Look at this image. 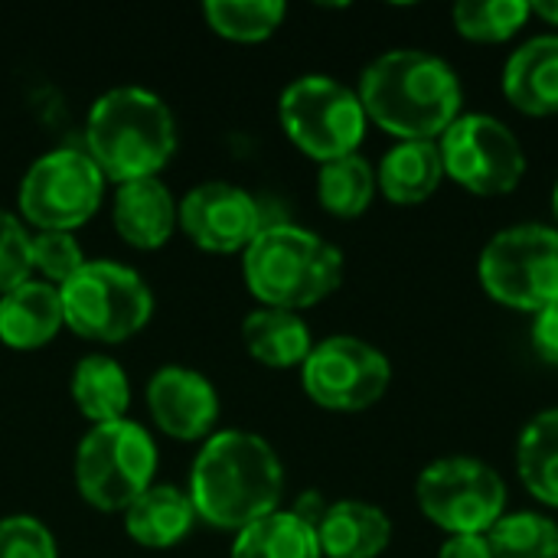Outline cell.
I'll return each mask as SVG.
<instances>
[{"mask_svg": "<svg viewBox=\"0 0 558 558\" xmlns=\"http://www.w3.org/2000/svg\"><path fill=\"white\" fill-rule=\"evenodd\" d=\"M186 494L203 523L242 533L255 520L281 510L284 464L255 432H216L193 461Z\"/></svg>", "mask_w": 558, "mask_h": 558, "instance_id": "6da1fadb", "label": "cell"}, {"mask_svg": "<svg viewBox=\"0 0 558 558\" xmlns=\"http://www.w3.org/2000/svg\"><path fill=\"white\" fill-rule=\"evenodd\" d=\"M373 124L399 141H438L464 108L458 72L425 49H389L373 59L356 88Z\"/></svg>", "mask_w": 558, "mask_h": 558, "instance_id": "7a4b0ae2", "label": "cell"}, {"mask_svg": "<svg viewBox=\"0 0 558 558\" xmlns=\"http://www.w3.org/2000/svg\"><path fill=\"white\" fill-rule=\"evenodd\" d=\"M85 154L105 180H114L118 186L150 180L177 154L173 111L150 88H111L95 98L85 118Z\"/></svg>", "mask_w": 558, "mask_h": 558, "instance_id": "3957f363", "label": "cell"}, {"mask_svg": "<svg viewBox=\"0 0 558 558\" xmlns=\"http://www.w3.org/2000/svg\"><path fill=\"white\" fill-rule=\"evenodd\" d=\"M242 278L262 307L298 314L340 288L343 252L311 229L275 222L242 252Z\"/></svg>", "mask_w": 558, "mask_h": 558, "instance_id": "277c9868", "label": "cell"}, {"mask_svg": "<svg viewBox=\"0 0 558 558\" xmlns=\"http://www.w3.org/2000/svg\"><path fill=\"white\" fill-rule=\"evenodd\" d=\"M65 327L92 343H124L141 333L154 314L147 281L118 262H85L62 288Z\"/></svg>", "mask_w": 558, "mask_h": 558, "instance_id": "5b68a950", "label": "cell"}, {"mask_svg": "<svg viewBox=\"0 0 558 558\" xmlns=\"http://www.w3.org/2000/svg\"><path fill=\"white\" fill-rule=\"evenodd\" d=\"M157 474V445L131 418L92 425L75 454V484L101 513H124Z\"/></svg>", "mask_w": 558, "mask_h": 558, "instance_id": "8992f818", "label": "cell"}, {"mask_svg": "<svg viewBox=\"0 0 558 558\" xmlns=\"http://www.w3.org/2000/svg\"><path fill=\"white\" fill-rule=\"evenodd\" d=\"M278 118L291 144L317 163L360 154L369 124L360 95L330 75L294 78L281 92Z\"/></svg>", "mask_w": 558, "mask_h": 558, "instance_id": "52a82bcc", "label": "cell"}, {"mask_svg": "<svg viewBox=\"0 0 558 558\" xmlns=\"http://www.w3.org/2000/svg\"><path fill=\"white\" fill-rule=\"evenodd\" d=\"M484 291L513 311L539 314L558 304V229L523 222L500 229L481 252Z\"/></svg>", "mask_w": 558, "mask_h": 558, "instance_id": "ba28073f", "label": "cell"}, {"mask_svg": "<svg viewBox=\"0 0 558 558\" xmlns=\"http://www.w3.org/2000/svg\"><path fill=\"white\" fill-rule=\"evenodd\" d=\"M418 507L448 536H487L507 513L504 477L477 458L432 461L415 484Z\"/></svg>", "mask_w": 558, "mask_h": 558, "instance_id": "9c48e42d", "label": "cell"}, {"mask_svg": "<svg viewBox=\"0 0 558 558\" xmlns=\"http://www.w3.org/2000/svg\"><path fill=\"white\" fill-rule=\"evenodd\" d=\"M105 196V173L85 150L59 147L43 154L20 180L16 206L39 232H75Z\"/></svg>", "mask_w": 558, "mask_h": 558, "instance_id": "30bf717a", "label": "cell"}, {"mask_svg": "<svg viewBox=\"0 0 558 558\" xmlns=\"http://www.w3.org/2000/svg\"><path fill=\"white\" fill-rule=\"evenodd\" d=\"M445 177L474 196H507L526 173L520 137L494 114H461L438 137Z\"/></svg>", "mask_w": 558, "mask_h": 558, "instance_id": "8fae6325", "label": "cell"}, {"mask_svg": "<svg viewBox=\"0 0 558 558\" xmlns=\"http://www.w3.org/2000/svg\"><path fill=\"white\" fill-rule=\"evenodd\" d=\"M304 392L330 412H363L376 405L389 383L392 366L383 350L360 337H327L314 343L311 356L301 366Z\"/></svg>", "mask_w": 558, "mask_h": 558, "instance_id": "7c38bea8", "label": "cell"}, {"mask_svg": "<svg viewBox=\"0 0 558 558\" xmlns=\"http://www.w3.org/2000/svg\"><path fill=\"white\" fill-rule=\"evenodd\" d=\"M177 216L186 239L213 255L245 252L265 229L258 199L226 180H206L193 186L183 196Z\"/></svg>", "mask_w": 558, "mask_h": 558, "instance_id": "4fadbf2b", "label": "cell"}, {"mask_svg": "<svg viewBox=\"0 0 558 558\" xmlns=\"http://www.w3.org/2000/svg\"><path fill=\"white\" fill-rule=\"evenodd\" d=\"M147 409L163 435L203 441L219 422V392L190 366H163L147 383Z\"/></svg>", "mask_w": 558, "mask_h": 558, "instance_id": "5bb4252c", "label": "cell"}, {"mask_svg": "<svg viewBox=\"0 0 558 558\" xmlns=\"http://www.w3.org/2000/svg\"><path fill=\"white\" fill-rule=\"evenodd\" d=\"M177 209L180 203L173 199L167 183L150 177V180H131L118 186L114 203H111V219H114L118 235L128 245L141 252H154L167 245L173 229L180 226Z\"/></svg>", "mask_w": 558, "mask_h": 558, "instance_id": "9a60e30c", "label": "cell"}, {"mask_svg": "<svg viewBox=\"0 0 558 558\" xmlns=\"http://www.w3.org/2000/svg\"><path fill=\"white\" fill-rule=\"evenodd\" d=\"M65 327L59 288L43 278H26L0 298V343L10 350H39Z\"/></svg>", "mask_w": 558, "mask_h": 558, "instance_id": "2e32d148", "label": "cell"}, {"mask_svg": "<svg viewBox=\"0 0 558 558\" xmlns=\"http://www.w3.org/2000/svg\"><path fill=\"white\" fill-rule=\"evenodd\" d=\"M507 101L530 118L558 114V36H533L504 65Z\"/></svg>", "mask_w": 558, "mask_h": 558, "instance_id": "e0dca14e", "label": "cell"}, {"mask_svg": "<svg viewBox=\"0 0 558 558\" xmlns=\"http://www.w3.org/2000/svg\"><path fill=\"white\" fill-rule=\"evenodd\" d=\"M320 556L379 558L392 543V520L363 500H337L317 526Z\"/></svg>", "mask_w": 558, "mask_h": 558, "instance_id": "ac0fdd59", "label": "cell"}, {"mask_svg": "<svg viewBox=\"0 0 558 558\" xmlns=\"http://www.w3.org/2000/svg\"><path fill=\"white\" fill-rule=\"evenodd\" d=\"M196 520L199 517L186 490L154 484L124 510V533L144 549H170L190 536Z\"/></svg>", "mask_w": 558, "mask_h": 558, "instance_id": "d6986e66", "label": "cell"}, {"mask_svg": "<svg viewBox=\"0 0 558 558\" xmlns=\"http://www.w3.org/2000/svg\"><path fill=\"white\" fill-rule=\"evenodd\" d=\"M445 163L438 141H399L379 163L376 186L396 206H418L438 193Z\"/></svg>", "mask_w": 558, "mask_h": 558, "instance_id": "ffe728a7", "label": "cell"}, {"mask_svg": "<svg viewBox=\"0 0 558 558\" xmlns=\"http://www.w3.org/2000/svg\"><path fill=\"white\" fill-rule=\"evenodd\" d=\"M242 340L248 356L268 369L304 366V360L314 350V337L304 317L278 307H255L242 320Z\"/></svg>", "mask_w": 558, "mask_h": 558, "instance_id": "44dd1931", "label": "cell"}, {"mask_svg": "<svg viewBox=\"0 0 558 558\" xmlns=\"http://www.w3.org/2000/svg\"><path fill=\"white\" fill-rule=\"evenodd\" d=\"M72 402L92 425L121 422L131 405V383L111 356H85L72 369Z\"/></svg>", "mask_w": 558, "mask_h": 558, "instance_id": "7402d4cb", "label": "cell"}, {"mask_svg": "<svg viewBox=\"0 0 558 558\" xmlns=\"http://www.w3.org/2000/svg\"><path fill=\"white\" fill-rule=\"evenodd\" d=\"M232 558H324L317 530L291 510H275L235 533Z\"/></svg>", "mask_w": 558, "mask_h": 558, "instance_id": "603a6c76", "label": "cell"}, {"mask_svg": "<svg viewBox=\"0 0 558 558\" xmlns=\"http://www.w3.org/2000/svg\"><path fill=\"white\" fill-rule=\"evenodd\" d=\"M517 471L539 504L558 510V409H546L526 422L517 445Z\"/></svg>", "mask_w": 558, "mask_h": 558, "instance_id": "cb8c5ba5", "label": "cell"}, {"mask_svg": "<svg viewBox=\"0 0 558 558\" xmlns=\"http://www.w3.org/2000/svg\"><path fill=\"white\" fill-rule=\"evenodd\" d=\"M376 170L366 157L350 154L330 163H320L317 199L337 219H360L376 196Z\"/></svg>", "mask_w": 558, "mask_h": 558, "instance_id": "d4e9b609", "label": "cell"}, {"mask_svg": "<svg viewBox=\"0 0 558 558\" xmlns=\"http://www.w3.org/2000/svg\"><path fill=\"white\" fill-rule=\"evenodd\" d=\"M487 546L494 558H558V523L533 510L504 513L487 533Z\"/></svg>", "mask_w": 558, "mask_h": 558, "instance_id": "484cf974", "label": "cell"}, {"mask_svg": "<svg viewBox=\"0 0 558 558\" xmlns=\"http://www.w3.org/2000/svg\"><path fill=\"white\" fill-rule=\"evenodd\" d=\"M288 7L281 0H206V23L235 43H262L284 23Z\"/></svg>", "mask_w": 558, "mask_h": 558, "instance_id": "4316f807", "label": "cell"}, {"mask_svg": "<svg viewBox=\"0 0 558 558\" xmlns=\"http://www.w3.org/2000/svg\"><path fill=\"white\" fill-rule=\"evenodd\" d=\"M530 16L526 0H464L451 10L454 29L471 43H507Z\"/></svg>", "mask_w": 558, "mask_h": 558, "instance_id": "83f0119b", "label": "cell"}, {"mask_svg": "<svg viewBox=\"0 0 558 558\" xmlns=\"http://www.w3.org/2000/svg\"><path fill=\"white\" fill-rule=\"evenodd\" d=\"M29 252H33V271H39V278L56 288H62L85 265V252L72 232H36Z\"/></svg>", "mask_w": 558, "mask_h": 558, "instance_id": "f1b7e54d", "label": "cell"}, {"mask_svg": "<svg viewBox=\"0 0 558 558\" xmlns=\"http://www.w3.org/2000/svg\"><path fill=\"white\" fill-rule=\"evenodd\" d=\"M33 235L26 226L0 209V298L33 278V252H29Z\"/></svg>", "mask_w": 558, "mask_h": 558, "instance_id": "f546056e", "label": "cell"}, {"mask_svg": "<svg viewBox=\"0 0 558 558\" xmlns=\"http://www.w3.org/2000/svg\"><path fill=\"white\" fill-rule=\"evenodd\" d=\"M0 558H59L56 536L36 517H3L0 520Z\"/></svg>", "mask_w": 558, "mask_h": 558, "instance_id": "4dcf8cb0", "label": "cell"}, {"mask_svg": "<svg viewBox=\"0 0 558 558\" xmlns=\"http://www.w3.org/2000/svg\"><path fill=\"white\" fill-rule=\"evenodd\" d=\"M530 337H533V350H536L546 363L558 366V304H553V307H546V311L536 314Z\"/></svg>", "mask_w": 558, "mask_h": 558, "instance_id": "1f68e13d", "label": "cell"}, {"mask_svg": "<svg viewBox=\"0 0 558 558\" xmlns=\"http://www.w3.org/2000/svg\"><path fill=\"white\" fill-rule=\"evenodd\" d=\"M438 558H494L487 536H448Z\"/></svg>", "mask_w": 558, "mask_h": 558, "instance_id": "d6a6232c", "label": "cell"}, {"mask_svg": "<svg viewBox=\"0 0 558 558\" xmlns=\"http://www.w3.org/2000/svg\"><path fill=\"white\" fill-rule=\"evenodd\" d=\"M327 510H330V504L317 494V490H307V494H301L298 500H294V507H291V513L298 517V520H304L307 526H320V520L327 517Z\"/></svg>", "mask_w": 558, "mask_h": 558, "instance_id": "836d02e7", "label": "cell"}, {"mask_svg": "<svg viewBox=\"0 0 558 558\" xmlns=\"http://www.w3.org/2000/svg\"><path fill=\"white\" fill-rule=\"evenodd\" d=\"M530 10H533V16H539L543 23L558 26V0H536V3H530Z\"/></svg>", "mask_w": 558, "mask_h": 558, "instance_id": "e575fe53", "label": "cell"}, {"mask_svg": "<svg viewBox=\"0 0 558 558\" xmlns=\"http://www.w3.org/2000/svg\"><path fill=\"white\" fill-rule=\"evenodd\" d=\"M553 216H556V229H558V180H556V186H553Z\"/></svg>", "mask_w": 558, "mask_h": 558, "instance_id": "d590c367", "label": "cell"}]
</instances>
